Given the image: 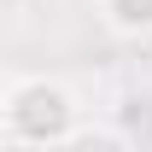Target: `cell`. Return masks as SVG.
<instances>
[{"label": "cell", "instance_id": "obj_1", "mask_svg": "<svg viewBox=\"0 0 152 152\" xmlns=\"http://www.w3.org/2000/svg\"><path fill=\"white\" fill-rule=\"evenodd\" d=\"M0 129L18 146H70L76 140V99H70L64 82L23 76L0 99Z\"/></svg>", "mask_w": 152, "mask_h": 152}, {"label": "cell", "instance_id": "obj_2", "mask_svg": "<svg viewBox=\"0 0 152 152\" xmlns=\"http://www.w3.org/2000/svg\"><path fill=\"white\" fill-rule=\"evenodd\" d=\"M99 18L111 35L140 41V35H152V0H99Z\"/></svg>", "mask_w": 152, "mask_h": 152}]
</instances>
